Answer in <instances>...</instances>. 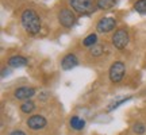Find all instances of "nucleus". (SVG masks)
Returning <instances> with one entry per match:
<instances>
[{"instance_id":"obj_12","label":"nucleus","mask_w":146,"mask_h":135,"mask_svg":"<svg viewBox=\"0 0 146 135\" xmlns=\"http://www.w3.org/2000/svg\"><path fill=\"white\" fill-rule=\"evenodd\" d=\"M85 126V120L81 119L80 116H72L70 118V127L73 130H83Z\"/></svg>"},{"instance_id":"obj_17","label":"nucleus","mask_w":146,"mask_h":135,"mask_svg":"<svg viewBox=\"0 0 146 135\" xmlns=\"http://www.w3.org/2000/svg\"><path fill=\"white\" fill-rule=\"evenodd\" d=\"M133 131H134L135 134L141 135V134H143V132L146 131V127H145L143 123H135V124L133 126Z\"/></svg>"},{"instance_id":"obj_2","label":"nucleus","mask_w":146,"mask_h":135,"mask_svg":"<svg viewBox=\"0 0 146 135\" xmlns=\"http://www.w3.org/2000/svg\"><path fill=\"white\" fill-rule=\"evenodd\" d=\"M69 4L78 14H89L98 7L95 0H69Z\"/></svg>"},{"instance_id":"obj_15","label":"nucleus","mask_w":146,"mask_h":135,"mask_svg":"<svg viewBox=\"0 0 146 135\" xmlns=\"http://www.w3.org/2000/svg\"><path fill=\"white\" fill-rule=\"evenodd\" d=\"M134 10H135L138 14L146 15V0H138L135 4H134Z\"/></svg>"},{"instance_id":"obj_11","label":"nucleus","mask_w":146,"mask_h":135,"mask_svg":"<svg viewBox=\"0 0 146 135\" xmlns=\"http://www.w3.org/2000/svg\"><path fill=\"white\" fill-rule=\"evenodd\" d=\"M116 3H118V0H98L96 5H98L99 10L107 11V10H111L112 7H115Z\"/></svg>"},{"instance_id":"obj_3","label":"nucleus","mask_w":146,"mask_h":135,"mask_svg":"<svg viewBox=\"0 0 146 135\" xmlns=\"http://www.w3.org/2000/svg\"><path fill=\"white\" fill-rule=\"evenodd\" d=\"M125 72H126V66L122 61H116V62H114L112 65H111L110 72H108L111 83L116 84V83H119V81H122V78H123V76H125Z\"/></svg>"},{"instance_id":"obj_5","label":"nucleus","mask_w":146,"mask_h":135,"mask_svg":"<svg viewBox=\"0 0 146 135\" xmlns=\"http://www.w3.org/2000/svg\"><path fill=\"white\" fill-rule=\"evenodd\" d=\"M58 22L61 23V26L69 28V27H72L76 23V15H74V12L72 10L64 8L58 14Z\"/></svg>"},{"instance_id":"obj_10","label":"nucleus","mask_w":146,"mask_h":135,"mask_svg":"<svg viewBox=\"0 0 146 135\" xmlns=\"http://www.w3.org/2000/svg\"><path fill=\"white\" fill-rule=\"evenodd\" d=\"M8 65L11 68H23L27 65V58L22 57V56H14V57L8 58Z\"/></svg>"},{"instance_id":"obj_18","label":"nucleus","mask_w":146,"mask_h":135,"mask_svg":"<svg viewBox=\"0 0 146 135\" xmlns=\"http://www.w3.org/2000/svg\"><path fill=\"white\" fill-rule=\"evenodd\" d=\"M130 100V97H127V99H123V100H120V101H116V103H112L111 105H110L108 108H107V111H112V109H115V108H118L120 104H125L126 101H129Z\"/></svg>"},{"instance_id":"obj_4","label":"nucleus","mask_w":146,"mask_h":135,"mask_svg":"<svg viewBox=\"0 0 146 135\" xmlns=\"http://www.w3.org/2000/svg\"><path fill=\"white\" fill-rule=\"evenodd\" d=\"M127 43H129V32L126 28H119V30H116L115 34L112 35V45H114L116 49H125L127 46Z\"/></svg>"},{"instance_id":"obj_16","label":"nucleus","mask_w":146,"mask_h":135,"mask_svg":"<svg viewBox=\"0 0 146 135\" xmlns=\"http://www.w3.org/2000/svg\"><path fill=\"white\" fill-rule=\"evenodd\" d=\"M103 54V46L102 45H95V46L91 47V56H94V57H99Z\"/></svg>"},{"instance_id":"obj_19","label":"nucleus","mask_w":146,"mask_h":135,"mask_svg":"<svg viewBox=\"0 0 146 135\" xmlns=\"http://www.w3.org/2000/svg\"><path fill=\"white\" fill-rule=\"evenodd\" d=\"M10 135H26L23 131H21V130H15V131H12Z\"/></svg>"},{"instance_id":"obj_8","label":"nucleus","mask_w":146,"mask_h":135,"mask_svg":"<svg viewBox=\"0 0 146 135\" xmlns=\"http://www.w3.org/2000/svg\"><path fill=\"white\" fill-rule=\"evenodd\" d=\"M14 95L18 100H29L35 95V89L30 88V87H21V88L15 89Z\"/></svg>"},{"instance_id":"obj_13","label":"nucleus","mask_w":146,"mask_h":135,"mask_svg":"<svg viewBox=\"0 0 146 135\" xmlns=\"http://www.w3.org/2000/svg\"><path fill=\"white\" fill-rule=\"evenodd\" d=\"M96 42H98V35H96V34H89L88 36L84 38L83 45L87 47H92L96 45Z\"/></svg>"},{"instance_id":"obj_6","label":"nucleus","mask_w":146,"mask_h":135,"mask_svg":"<svg viewBox=\"0 0 146 135\" xmlns=\"http://www.w3.org/2000/svg\"><path fill=\"white\" fill-rule=\"evenodd\" d=\"M116 27V21L114 18H103L96 24V30L99 32H110Z\"/></svg>"},{"instance_id":"obj_9","label":"nucleus","mask_w":146,"mask_h":135,"mask_svg":"<svg viewBox=\"0 0 146 135\" xmlns=\"http://www.w3.org/2000/svg\"><path fill=\"white\" fill-rule=\"evenodd\" d=\"M78 65V60L74 54H66L61 61V68L64 70H70L73 68H76Z\"/></svg>"},{"instance_id":"obj_14","label":"nucleus","mask_w":146,"mask_h":135,"mask_svg":"<svg viewBox=\"0 0 146 135\" xmlns=\"http://www.w3.org/2000/svg\"><path fill=\"white\" fill-rule=\"evenodd\" d=\"M34 108H35V104L33 103V101H30V100L25 101V103L21 105L22 112H25V114H31L33 111H34Z\"/></svg>"},{"instance_id":"obj_1","label":"nucleus","mask_w":146,"mask_h":135,"mask_svg":"<svg viewBox=\"0 0 146 135\" xmlns=\"http://www.w3.org/2000/svg\"><path fill=\"white\" fill-rule=\"evenodd\" d=\"M22 24L29 34L35 35L41 31V19L34 10H25L22 14Z\"/></svg>"},{"instance_id":"obj_7","label":"nucleus","mask_w":146,"mask_h":135,"mask_svg":"<svg viewBox=\"0 0 146 135\" xmlns=\"http://www.w3.org/2000/svg\"><path fill=\"white\" fill-rule=\"evenodd\" d=\"M46 119L42 116V115H33L27 119V126L29 128L36 131V130H42L45 126H46Z\"/></svg>"}]
</instances>
